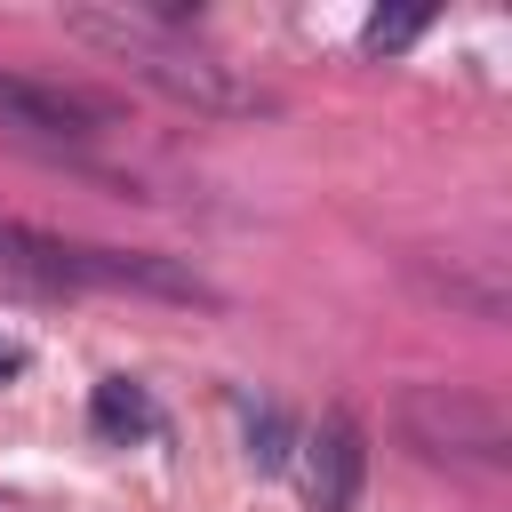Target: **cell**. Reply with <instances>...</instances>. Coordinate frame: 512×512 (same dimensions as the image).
<instances>
[{
	"label": "cell",
	"instance_id": "7",
	"mask_svg": "<svg viewBox=\"0 0 512 512\" xmlns=\"http://www.w3.org/2000/svg\"><path fill=\"white\" fill-rule=\"evenodd\" d=\"M280 440H288V432H280V416H272V408H256V416H248V456H256V464H264V472H272V464H280V456H288V448H280Z\"/></svg>",
	"mask_w": 512,
	"mask_h": 512
},
{
	"label": "cell",
	"instance_id": "5",
	"mask_svg": "<svg viewBox=\"0 0 512 512\" xmlns=\"http://www.w3.org/2000/svg\"><path fill=\"white\" fill-rule=\"evenodd\" d=\"M88 424H96V440H144L160 416H152V400H144V384H128V376H104L96 384V400H88Z\"/></svg>",
	"mask_w": 512,
	"mask_h": 512
},
{
	"label": "cell",
	"instance_id": "4",
	"mask_svg": "<svg viewBox=\"0 0 512 512\" xmlns=\"http://www.w3.org/2000/svg\"><path fill=\"white\" fill-rule=\"evenodd\" d=\"M360 472H368L360 424L352 416H320V432L304 440V504L312 512H352L360 504Z\"/></svg>",
	"mask_w": 512,
	"mask_h": 512
},
{
	"label": "cell",
	"instance_id": "8",
	"mask_svg": "<svg viewBox=\"0 0 512 512\" xmlns=\"http://www.w3.org/2000/svg\"><path fill=\"white\" fill-rule=\"evenodd\" d=\"M16 368H24V352H16V344H0V376H16Z\"/></svg>",
	"mask_w": 512,
	"mask_h": 512
},
{
	"label": "cell",
	"instance_id": "1",
	"mask_svg": "<svg viewBox=\"0 0 512 512\" xmlns=\"http://www.w3.org/2000/svg\"><path fill=\"white\" fill-rule=\"evenodd\" d=\"M64 32L88 40V48H104V56L128 64L144 88H160V96H176V104H192V112H248V104H256L216 56H200L184 32L144 24L136 8H64Z\"/></svg>",
	"mask_w": 512,
	"mask_h": 512
},
{
	"label": "cell",
	"instance_id": "2",
	"mask_svg": "<svg viewBox=\"0 0 512 512\" xmlns=\"http://www.w3.org/2000/svg\"><path fill=\"white\" fill-rule=\"evenodd\" d=\"M400 432L424 456H472V464H504V448H512L504 408L464 392V384H408L400 392Z\"/></svg>",
	"mask_w": 512,
	"mask_h": 512
},
{
	"label": "cell",
	"instance_id": "6",
	"mask_svg": "<svg viewBox=\"0 0 512 512\" xmlns=\"http://www.w3.org/2000/svg\"><path fill=\"white\" fill-rule=\"evenodd\" d=\"M416 32H424V8H392V16H368V48H376V56L408 48Z\"/></svg>",
	"mask_w": 512,
	"mask_h": 512
},
{
	"label": "cell",
	"instance_id": "3",
	"mask_svg": "<svg viewBox=\"0 0 512 512\" xmlns=\"http://www.w3.org/2000/svg\"><path fill=\"white\" fill-rule=\"evenodd\" d=\"M0 120L24 128V136H48V144H80V136H96L112 112H104L88 88L32 80V72H0Z\"/></svg>",
	"mask_w": 512,
	"mask_h": 512
}]
</instances>
